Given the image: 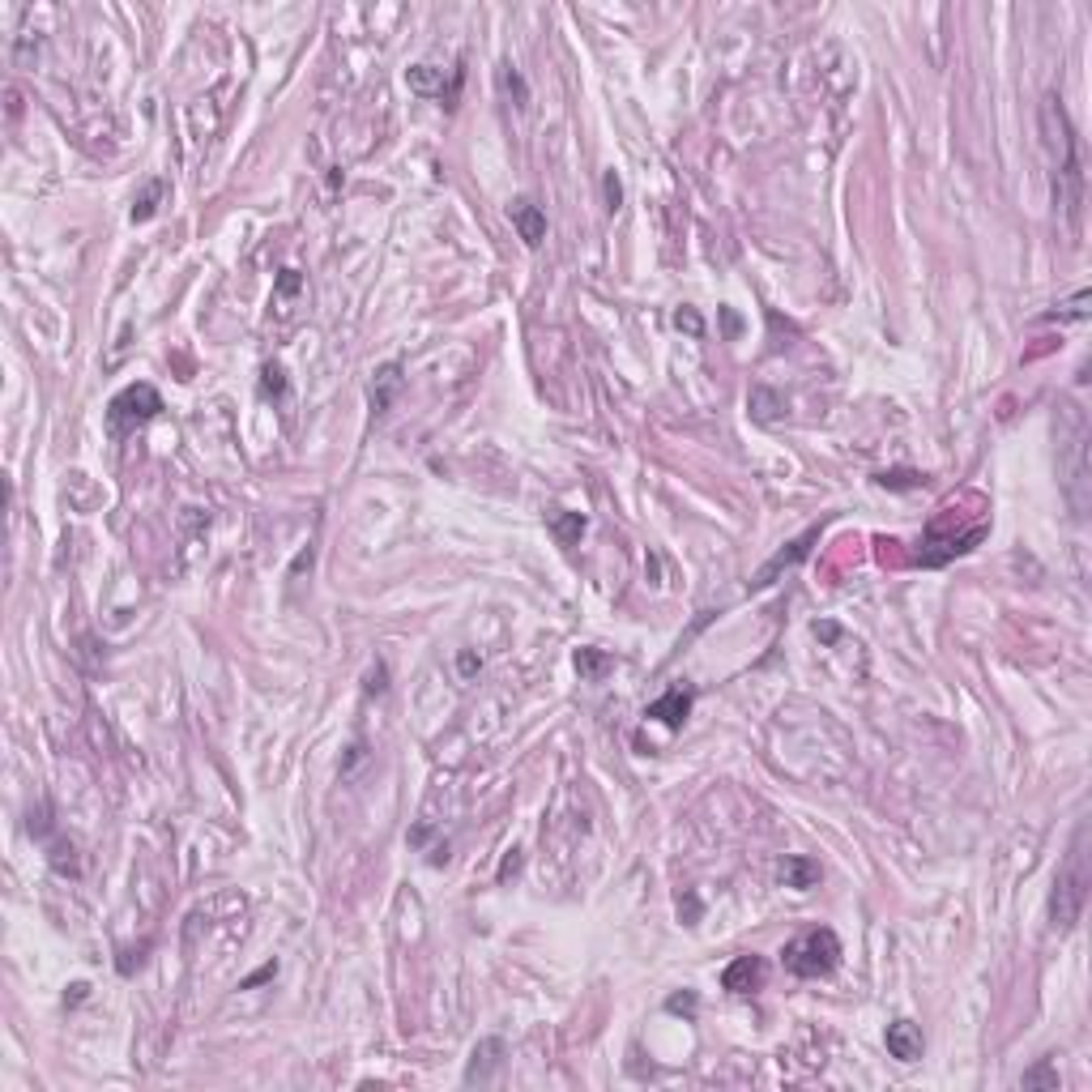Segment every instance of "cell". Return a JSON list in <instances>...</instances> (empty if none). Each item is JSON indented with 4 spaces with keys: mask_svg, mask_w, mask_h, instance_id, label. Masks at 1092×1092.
<instances>
[{
    "mask_svg": "<svg viewBox=\"0 0 1092 1092\" xmlns=\"http://www.w3.org/2000/svg\"><path fill=\"white\" fill-rule=\"evenodd\" d=\"M1041 142H1046L1050 163H1054V205L1075 227L1079 205H1084V163H1079V136H1075V128L1067 120V107L1054 90L1041 99Z\"/></svg>",
    "mask_w": 1092,
    "mask_h": 1092,
    "instance_id": "1",
    "label": "cell"
},
{
    "mask_svg": "<svg viewBox=\"0 0 1092 1092\" xmlns=\"http://www.w3.org/2000/svg\"><path fill=\"white\" fill-rule=\"evenodd\" d=\"M1088 887H1092V875H1088V824L1075 828L1071 837V849L1054 875V897H1050V922L1054 930H1071L1088 905Z\"/></svg>",
    "mask_w": 1092,
    "mask_h": 1092,
    "instance_id": "2",
    "label": "cell"
},
{
    "mask_svg": "<svg viewBox=\"0 0 1092 1092\" xmlns=\"http://www.w3.org/2000/svg\"><path fill=\"white\" fill-rule=\"evenodd\" d=\"M781 961L794 977H828L837 965H841V939L828 930V926H815L798 939L785 943Z\"/></svg>",
    "mask_w": 1092,
    "mask_h": 1092,
    "instance_id": "3",
    "label": "cell"
},
{
    "mask_svg": "<svg viewBox=\"0 0 1092 1092\" xmlns=\"http://www.w3.org/2000/svg\"><path fill=\"white\" fill-rule=\"evenodd\" d=\"M158 410H163L158 388H150V384H128V388L115 393L111 405H107V427H111L115 436H124V431H132V427L150 423Z\"/></svg>",
    "mask_w": 1092,
    "mask_h": 1092,
    "instance_id": "4",
    "label": "cell"
},
{
    "mask_svg": "<svg viewBox=\"0 0 1092 1092\" xmlns=\"http://www.w3.org/2000/svg\"><path fill=\"white\" fill-rule=\"evenodd\" d=\"M1063 452H1067V461H1063V487H1067V500H1071V512L1075 517H1088V495H1084V487H1088V431H1084V419L1075 423V436L1063 444Z\"/></svg>",
    "mask_w": 1092,
    "mask_h": 1092,
    "instance_id": "5",
    "label": "cell"
},
{
    "mask_svg": "<svg viewBox=\"0 0 1092 1092\" xmlns=\"http://www.w3.org/2000/svg\"><path fill=\"white\" fill-rule=\"evenodd\" d=\"M815 542H819V525H815V529H806L802 538H794V542L785 546V551H777V555H773V559H768V564L756 572V581H751V589H764V585H773V581H777V572H785V568L802 564V559L811 555V546H815Z\"/></svg>",
    "mask_w": 1092,
    "mask_h": 1092,
    "instance_id": "6",
    "label": "cell"
},
{
    "mask_svg": "<svg viewBox=\"0 0 1092 1092\" xmlns=\"http://www.w3.org/2000/svg\"><path fill=\"white\" fill-rule=\"evenodd\" d=\"M764 977H768V965L760 961V956H738V961L725 965L721 986H725L730 994H756V990L764 986Z\"/></svg>",
    "mask_w": 1092,
    "mask_h": 1092,
    "instance_id": "7",
    "label": "cell"
},
{
    "mask_svg": "<svg viewBox=\"0 0 1092 1092\" xmlns=\"http://www.w3.org/2000/svg\"><path fill=\"white\" fill-rule=\"evenodd\" d=\"M883 1041H887V1054H892L897 1063H918L922 1050H926L922 1029L913 1020H892V1024H887V1033H883Z\"/></svg>",
    "mask_w": 1092,
    "mask_h": 1092,
    "instance_id": "8",
    "label": "cell"
},
{
    "mask_svg": "<svg viewBox=\"0 0 1092 1092\" xmlns=\"http://www.w3.org/2000/svg\"><path fill=\"white\" fill-rule=\"evenodd\" d=\"M692 704H696V692H692V688H670L661 700H653V704L645 709V717H653V721H661V725L678 730L682 721H688Z\"/></svg>",
    "mask_w": 1092,
    "mask_h": 1092,
    "instance_id": "9",
    "label": "cell"
},
{
    "mask_svg": "<svg viewBox=\"0 0 1092 1092\" xmlns=\"http://www.w3.org/2000/svg\"><path fill=\"white\" fill-rule=\"evenodd\" d=\"M500 1063H504V1041L500 1037L478 1041L474 1054H469V1067H465V1084H487L500 1071Z\"/></svg>",
    "mask_w": 1092,
    "mask_h": 1092,
    "instance_id": "10",
    "label": "cell"
},
{
    "mask_svg": "<svg viewBox=\"0 0 1092 1092\" xmlns=\"http://www.w3.org/2000/svg\"><path fill=\"white\" fill-rule=\"evenodd\" d=\"M397 388H401V367H397V363H384V367H376V376H372V388H367V397H372V410H376V415H384V410L393 405Z\"/></svg>",
    "mask_w": 1092,
    "mask_h": 1092,
    "instance_id": "11",
    "label": "cell"
},
{
    "mask_svg": "<svg viewBox=\"0 0 1092 1092\" xmlns=\"http://www.w3.org/2000/svg\"><path fill=\"white\" fill-rule=\"evenodd\" d=\"M512 222H517V231H521V239H525L529 248H538V244H542V235H546V214L538 210L533 201H525V196H521V201L512 205Z\"/></svg>",
    "mask_w": 1092,
    "mask_h": 1092,
    "instance_id": "12",
    "label": "cell"
},
{
    "mask_svg": "<svg viewBox=\"0 0 1092 1092\" xmlns=\"http://www.w3.org/2000/svg\"><path fill=\"white\" fill-rule=\"evenodd\" d=\"M781 883L806 892V887L819 883V862H811V858H785V862H781Z\"/></svg>",
    "mask_w": 1092,
    "mask_h": 1092,
    "instance_id": "13",
    "label": "cell"
},
{
    "mask_svg": "<svg viewBox=\"0 0 1092 1092\" xmlns=\"http://www.w3.org/2000/svg\"><path fill=\"white\" fill-rule=\"evenodd\" d=\"M405 82H410V90H415V94H440V99H452V94L444 90V73H440L436 64H415V68L405 73Z\"/></svg>",
    "mask_w": 1092,
    "mask_h": 1092,
    "instance_id": "14",
    "label": "cell"
},
{
    "mask_svg": "<svg viewBox=\"0 0 1092 1092\" xmlns=\"http://www.w3.org/2000/svg\"><path fill=\"white\" fill-rule=\"evenodd\" d=\"M551 525H555V538H559L564 546H572V542L585 533V517H581V512H568V508H555V512H551Z\"/></svg>",
    "mask_w": 1092,
    "mask_h": 1092,
    "instance_id": "15",
    "label": "cell"
},
{
    "mask_svg": "<svg viewBox=\"0 0 1092 1092\" xmlns=\"http://www.w3.org/2000/svg\"><path fill=\"white\" fill-rule=\"evenodd\" d=\"M781 410H785V397H777L773 388H756V393H751V415H756L760 423H773Z\"/></svg>",
    "mask_w": 1092,
    "mask_h": 1092,
    "instance_id": "16",
    "label": "cell"
},
{
    "mask_svg": "<svg viewBox=\"0 0 1092 1092\" xmlns=\"http://www.w3.org/2000/svg\"><path fill=\"white\" fill-rule=\"evenodd\" d=\"M158 196H163V184H158V179H150V184H146V192H142V201L132 205V222H150V218H154V210H158Z\"/></svg>",
    "mask_w": 1092,
    "mask_h": 1092,
    "instance_id": "17",
    "label": "cell"
},
{
    "mask_svg": "<svg viewBox=\"0 0 1092 1092\" xmlns=\"http://www.w3.org/2000/svg\"><path fill=\"white\" fill-rule=\"evenodd\" d=\"M500 86H504V94H508V99H512V103H517V107H525V103H529V90H525V78H521V73H517V68H512V64H504V68H500Z\"/></svg>",
    "mask_w": 1092,
    "mask_h": 1092,
    "instance_id": "18",
    "label": "cell"
},
{
    "mask_svg": "<svg viewBox=\"0 0 1092 1092\" xmlns=\"http://www.w3.org/2000/svg\"><path fill=\"white\" fill-rule=\"evenodd\" d=\"M1024 1088H1058V1071H1054V1058H1041L1033 1071H1024L1020 1079Z\"/></svg>",
    "mask_w": 1092,
    "mask_h": 1092,
    "instance_id": "19",
    "label": "cell"
},
{
    "mask_svg": "<svg viewBox=\"0 0 1092 1092\" xmlns=\"http://www.w3.org/2000/svg\"><path fill=\"white\" fill-rule=\"evenodd\" d=\"M606 666H610V653H602V649H581V653H576V670H581L585 678H597Z\"/></svg>",
    "mask_w": 1092,
    "mask_h": 1092,
    "instance_id": "20",
    "label": "cell"
},
{
    "mask_svg": "<svg viewBox=\"0 0 1092 1092\" xmlns=\"http://www.w3.org/2000/svg\"><path fill=\"white\" fill-rule=\"evenodd\" d=\"M879 487L913 491V487H922V474H909V469H883V474H879Z\"/></svg>",
    "mask_w": 1092,
    "mask_h": 1092,
    "instance_id": "21",
    "label": "cell"
},
{
    "mask_svg": "<svg viewBox=\"0 0 1092 1092\" xmlns=\"http://www.w3.org/2000/svg\"><path fill=\"white\" fill-rule=\"evenodd\" d=\"M260 393H265V397H282V393H286V372H282V363H265V372H260Z\"/></svg>",
    "mask_w": 1092,
    "mask_h": 1092,
    "instance_id": "22",
    "label": "cell"
},
{
    "mask_svg": "<svg viewBox=\"0 0 1092 1092\" xmlns=\"http://www.w3.org/2000/svg\"><path fill=\"white\" fill-rule=\"evenodd\" d=\"M51 866H56L60 875H78V858H73V845H64V841H51Z\"/></svg>",
    "mask_w": 1092,
    "mask_h": 1092,
    "instance_id": "23",
    "label": "cell"
},
{
    "mask_svg": "<svg viewBox=\"0 0 1092 1092\" xmlns=\"http://www.w3.org/2000/svg\"><path fill=\"white\" fill-rule=\"evenodd\" d=\"M602 188H606V210H619V205H624V184H619V175L606 171V175H602Z\"/></svg>",
    "mask_w": 1092,
    "mask_h": 1092,
    "instance_id": "24",
    "label": "cell"
},
{
    "mask_svg": "<svg viewBox=\"0 0 1092 1092\" xmlns=\"http://www.w3.org/2000/svg\"><path fill=\"white\" fill-rule=\"evenodd\" d=\"M666 1011H674V1015H688V1020H692V1015H696V994H692V990L670 994V998H666Z\"/></svg>",
    "mask_w": 1092,
    "mask_h": 1092,
    "instance_id": "25",
    "label": "cell"
},
{
    "mask_svg": "<svg viewBox=\"0 0 1092 1092\" xmlns=\"http://www.w3.org/2000/svg\"><path fill=\"white\" fill-rule=\"evenodd\" d=\"M674 324H678V329H688L692 337H700V333H704V320H700L692 308H678V312H674Z\"/></svg>",
    "mask_w": 1092,
    "mask_h": 1092,
    "instance_id": "26",
    "label": "cell"
},
{
    "mask_svg": "<svg viewBox=\"0 0 1092 1092\" xmlns=\"http://www.w3.org/2000/svg\"><path fill=\"white\" fill-rule=\"evenodd\" d=\"M517 870H521V849H512V854L504 858V866H500V883H508Z\"/></svg>",
    "mask_w": 1092,
    "mask_h": 1092,
    "instance_id": "27",
    "label": "cell"
},
{
    "mask_svg": "<svg viewBox=\"0 0 1092 1092\" xmlns=\"http://www.w3.org/2000/svg\"><path fill=\"white\" fill-rule=\"evenodd\" d=\"M273 973H278V965H265V969H260V973H252V977H248V982H244V990H252V986H260V982H269V977H273Z\"/></svg>",
    "mask_w": 1092,
    "mask_h": 1092,
    "instance_id": "28",
    "label": "cell"
},
{
    "mask_svg": "<svg viewBox=\"0 0 1092 1092\" xmlns=\"http://www.w3.org/2000/svg\"><path fill=\"white\" fill-rule=\"evenodd\" d=\"M278 286H282V291H286V295H291V291H299V273H295V269H286V273H282V282H278Z\"/></svg>",
    "mask_w": 1092,
    "mask_h": 1092,
    "instance_id": "29",
    "label": "cell"
},
{
    "mask_svg": "<svg viewBox=\"0 0 1092 1092\" xmlns=\"http://www.w3.org/2000/svg\"><path fill=\"white\" fill-rule=\"evenodd\" d=\"M367 692H384V666H376V670H372V682H367Z\"/></svg>",
    "mask_w": 1092,
    "mask_h": 1092,
    "instance_id": "30",
    "label": "cell"
},
{
    "mask_svg": "<svg viewBox=\"0 0 1092 1092\" xmlns=\"http://www.w3.org/2000/svg\"><path fill=\"white\" fill-rule=\"evenodd\" d=\"M815 636H824V640H837V636H841V632H837V628H832V624H815Z\"/></svg>",
    "mask_w": 1092,
    "mask_h": 1092,
    "instance_id": "31",
    "label": "cell"
}]
</instances>
